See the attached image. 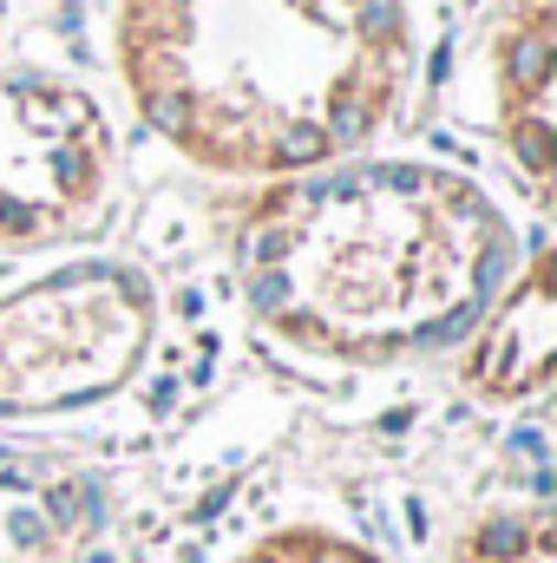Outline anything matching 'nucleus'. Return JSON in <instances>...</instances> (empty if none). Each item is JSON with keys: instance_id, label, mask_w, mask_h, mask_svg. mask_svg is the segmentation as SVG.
Listing matches in <instances>:
<instances>
[{"instance_id": "9", "label": "nucleus", "mask_w": 557, "mask_h": 563, "mask_svg": "<svg viewBox=\"0 0 557 563\" xmlns=\"http://www.w3.org/2000/svg\"><path fill=\"white\" fill-rule=\"evenodd\" d=\"M243 563H374L361 544H341L328 531H282L270 544H256Z\"/></svg>"}, {"instance_id": "7", "label": "nucleus", "mask_w": 557, "mask_h": 563, "mask_svg": "<svg viewBox=\"0 0 557 563\" xmlns=\"http://www.w3.org/2000/svg\"><path fill=\"white\" fill-rule=\"evenodd\" d=\"M99 525V492L73 472L0 459V563H73Z\"/></svg>"}, {"instance_id": "4", "label": "nucleus", "mask_w": 557, "mask_h": 563, "mask_svg": "<svg viewBox=\"0 0 557 563\" xmlns=\"http://www.w3.org/2000/svg\"><path fill=\"white\" fill-rule=\"evenodd\" d=\"M112 197L106 112L46 73H0V250L66 243Z\"/></svg>"}, {"instance_id": "3", "label": "nucleus", "mask_w": 557, "mask_h": 563, "mask_svg": "<svg viewBox=\"0 0 557 563\" xmlns=\"http://www.w3.org/2000/svg\"><path fill=\"white\" fill-rule=\"evenodd\" d=\"M151 341V295L119 263H86L0 301V413L112 394Z\"/></svg>"}, {"instance_id": "8", "label": "nucleus", "mask_w": 557, "mask_h": 563, "mask_svg": "<svg viewBox=\"0 0 557 563\" xmlns=\"http://www.w3.org/2000/svg\"><path fill=\"white\" fill-rule=\"evenodd\" d=\"M459 563H557L551 505H525V511L485 518V525L459 544Z\"/></svg>"}, {"instance_id": "6", "label": "nucleus", "mask_w": 557, "mask_h": 563, "mask_svg": "<svg viewBox=\"0 0 557 563\" xmlns=\"http://www.w3.org/2000/svg\"><path fill=\"white\" fill-rule=\"evenodd\" d=\"M551 361H557V269L551 250H538L532 269L492 308V321L472 334L466 387H479L485 400H532V394L551 387Z\"/></svg>"}, {"instance_id": "2", "label": "nucleus", "mask_w": 557, "mask_h": 563, "mask_svg": "<svg viewBox=\"0 0 557 563\" xmlns=\"http://www.w3.org/2000/svg\"><path fill=\"white\" fill-rule=\"evenodd\" d=\"M505 263V217L433 164H354L282 184L237 243L250 308L288 341L348 361L459 334Z\"/></svg>"}, {"instance_id": "1", "label": "nucleus", "mask_w": 557, "mask_h": 563, "mask_svg": "<svg viewBox=\"0 0 557 563\" xmlns=\"http://www.w3.org/2000/svg\"><path fill=\"white\" fill-rule=\"evenodd\" d=\"M401 0H119V73L157 139L230 177H302L407 86Z\"/></svg>"}, {"instance_id": "5", "label": "nucleus", "mask_w": 557, "mask_h": 563, "mask_svg": "<svg viewBox=\"0 0 557 563\" xmlns=\"http://www.w3.org/2000/svg\"><path fill=\"white\" fill-rule=\"evenodd\" d=\"M492 73H499V132L532 190H551L557 164V13L551 0H512L492 40Z\"/></svg>"}]
</instances>
